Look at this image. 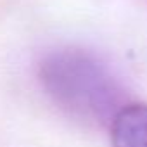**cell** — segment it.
<instances>
[{"label":"cell","mask_w":147,"mask_h":147,"mask_svg":"<svg viewBox=\"0 0 147 147\" xmlns=\"http://www.w3.org/2000/svg\"><path fill=\"white\" fill-rule=\"evenodd\" d=\"M113 147H147V104L123 106L111 119Z\"/></svg>","instance_id":"obj_2"},{"label":"cell","mask_w":147,"mask_h":147,"mask_svg":"<svg viewBox=\"0 0 147 147\" xmlns=\"http://www.w3.org/2000/svg\"><path fill=\"white\" fill-rule=\"evenodd\" d=\"M47 94L71 114L97 123H111L123 107V92L113 73L95 55L80 49L49 54L40 66Z\"/></svg>","instance_id":"obj_1"}]
</instances>
